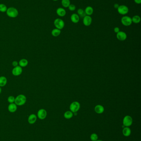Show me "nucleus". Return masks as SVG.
<instances>
[{"mask_svg":"<svg viewBox=\"0 0 141 141\" xmlns=\"http://www.w3.org/2000/svg\"><path fill=\"white\" fill-rule=\"evenodd\" d=\"M17 105L15 103H11L8 106V110L10 113H14L17 110Z\"/></svg>","mask_w":141,"mask_h":141,"instance_id":"obj_14","label":"nucleus"},{"mask_svg":"<svg viewBox=\"0 0 141 141\" xmlns=\"http://www.w3.org/2000/svg\"><path fill=\"white\" fill-rule=\"evenodd\" d=\"M77 15H79V18L80 17V18H83L86 15L84 11L81 8L78 9L77 11Z\"/></svg>","mask_w":141,"mask_h":141,"instance_id":"obj_25","label":"nucleus"},{"mask_svg":"<svg viewBox=\"0 0 141 141\" xmlns=\"http://www.w3.org/2000/svg\"><path fill=\"white\" fill-rule=\"evenodd\" d=\"M37 120V116L34 114H32L30 115L28 117V121L30 124H34Z\"/></svg>","mask_w":141,"mask_h":141,"instance_id":"obj_12","label":"nucleus"},{"mask_svg":"<svg viewBox=\"0 0 141 141\" xmlns=\"http://www.w3.org/2000/svg\"><path fill=\"white\" fill-rule=\"evenodd\" d=\"M118 12L120 14L122 15H126L129 12V8L125 5L119 6L117 9Z\"/></svg>","mask_w":141,"mask_h":141,"instance_id":"obj_6","label":"nucleus"},{"mask_svg":"<svg viewBox=\"0 0 141 141\" xmlns=\"http://www.w3.org/2000/svg\"><path fill=\"white\" fill-rule=\"evenodd\" d=\"M119 6V5L118 4H117V3H115V4L114 5V7H115V9H118V7Z\"/></svg>","mask_w":141,"mask_h":141,"instance_id":"obj_33","label":"nucleus"},{"mask_svg":"<svg viewBox=\"0 0 141 141\" xmlns=\"http://www.w3.org/2000/svg\"><path fill=\"white\" fill-rule=\"evenodd\" d=\"M94 110L96 113L101 114L103 113L104 111V108L103 107V106L101 105H98L96 106Z\"/></svg>","mask_w":141,"mask_h":141,"instance_id":"obj_16","label":"nucleus"},{"mask_svg":"<svg viewBox=\"0 0 141 141\" xmlns=\"http://www.w3.org/2000/svg\"><path fill=\"white\" fill-rule=\"evenodd\" d=\"M60 33H61L60 30L58 29L57 28L53 29L51 31L52 35L54 37H57L60 35Z\"/></svg>","mask_w":141,"mask_h":141,"instance_id":"obj_21","label":"nucleus"},{"mask_svg":"<svg viewBox=\"0 0 141 141\" xmlns=\"http://www.w3.org/2000/svg\"><path fill=\"white\" fill-rule=\"evenodd\" d=\"M61 4L64 7H68L69 6L70 4V0H62Z\"/></svg>","mask_w":141,"mask_h":141,"instance_id":"obj_24","label":"nucleus"},{"mask_svg":"<svg viewBox=\"0 0 141 141\" xmlns=\"http://www.w3.org/2000/svg\"><path fill=\"white\" fill-rule=\"evenodd\" d=\"M102 141V140H96V141Z\"/></svg>","mask_w":141,"mask_h":141,"instance_id":"obj_36","label":"nucleus"},{"mask_svg":"<svg viewBox=\"0 0 141 141\" xmlns=\"http://www.w3.org/2000/svg\"><path fill=\"white\" fill-rule=\"evenodd\" d=\"M98 136L97 135V134L95 133L91 134L90 136V139L92 141H96L98 140Z\"/></svg>","mask_w":141,"mask_h":141,"instance_id":"obj_27","label":"nucleus"},{"mask_svg":"<svg viewBox=\"0 0 141 141\" xmlns=\"http://www.w3.org/2000/svg\"><path fill=\"white\" fill-rule=\"evenodd\" d=\"M56 13L59 16L63 17L66 15V10L62 7H59L56 10Z\"/></svg>","mask_w":141,"mask_h":141,"instance_id":"obj_13","label":"nucleus"},{"mask_svg":"<svg viewBox=\"0 0 141 141\" xmlns=\"http://www.w3.org/2000/svg\"><path fill=\"white\" fill-rule=\"evenodd\" d=\"M15 98L13 96H10L7 98V101L9 103H13L15 102Z\"/></svg>","mask_w":141,"mask_h":141,"instance_id":"obj_28","label":"nucleus"},{"mask_svg":"<svg viewBox=\"0 0 141 141\" xmlns=\"http://www.w3.org/2000/svg\"><path fill=\"white\" fill-rule=\"evenodd\" d=\"M68 8H69V10L71 11H73L74 10H75L76 9V6L74 4H70L68 7Z\"/></svg>","mask_w":141,"mask_h":141,"instance_id":"obj_29","label":"nucleus"},{"mask_svg":"<svg viewBox=\"0 0 141 141\" xmlns=\"http://www.w3.org/2000/svg\"><path fill=\"white\" fill-rule=\"evenodd\" d=\"M92 19L90 16L86 15L83 18V23L85 26H89L91 25L92 23Z\"/></svg>","mask_w":141,"mask_h":141,"instance_id":"obj_10","label":"nucleus"},{"mask_svg":"<svg viewBox=\"0 0 141 141\" xmlns=\"http://www.w3.org/2000/svg\"><path fill=\"white\" fill-rule=\"evenodd\" d=\"M132 22L135 24L139 23L141 21V18L139 15H135L132 18Z\"/></svg>","mask_w":141,"mask_h":141,"instance_id":"obj_22","label":"nucleus"},{"mask_svg":"<svg viewBox=\"0 0 141 141\" xmlns=\"http://www.w3.org/2000/svg\"><path fill=\"white\" fill-rule=\"evenodd\" d=\"M122 133L125 137H128L131 135V129L128 127L123 128L122 130Z\"/></svg>","mask_w":141,"mask_h":141,"instance_id":"obj_18","label":"nucleus"},{"mask_svg":"<svg viewBox=\"0 0 141 141\" xmlns=\"http://www.w3.org/2000/svg\"><path fill=\"white\" fill-rule=\"evenodd\" d=\"M134 1L137 4H140L141 3V0H134Z\"/></svg>","mask_w":141,"mask_h":141,"instance_id":"obj_32","label":"nucleus"},{"mask_svg":"<svg viewBox=\"0 0 141 141\" xmlns=\"http://www.w3.org/2000/svg\"><path fill=\"white\" fill-rule=\"evenodd\" d=\"M7 83V79L6 77L1 76L0 77V87H4Z\"/></svg>","mask_w":141,"mask_h":141,"instance_id":"obj_19","label":"nucleus"},{"mask_svg":"<svg viewBox=\"0 0 141 141\" xmlns=\"http://www.w3.org/2000/svg\"><path fill=\"white\" fill-rule=\"evenodd\" d=\"M80 18L77 14H72L71 15L70 19L71 21L74 23H77L79 21Z\"/></svg>","mask_w":141,"mask_h":141,"instance_id":"obj_15","label":"nucleus"},{"mask_svg":"<svg viewBox=\"0 0 141 141\" xmlns=\"http://www.w3.org/2000/svg\"><path fill=\"white\" fill-rule=\"evenodd\" d=\"M1 87H0V93H1Z\"/></svg>","mask_w":141,"mask_h":141,"instance_id":"obj_34","label":"nucleus"},{"mask_svg":"<svg viewBox=\"0 0 141 141\" xmlns=\"http://www.w3.org/2000/svg\"><path fill=\"white\" fill-rule=\"evenodd\" d=\"M18 62L16 61H14L12 62V65L14 67H16V66H18Z\"/></svg>","mask_w":141,"mask_h":141,"instance_id":"obj_30","label":"nucleus"},{"mask_svg":"<svg viewBox=\"0 0 141 141\" xmlns=\"http://www.w3.org/2000/svg\"><path fill=\"white\" fill-rule=\"evenodd\" d=\"M121 22L124 26L126 27L131 25L132 23V18L128 16L122 17L121 19Z\"/></svg>","mask_w":141,"mask_h":141,"instance_id":"obj_3","label":"nucleus"},{"mask_svg":"<svg viewBox=\"0 0 141 141\" xmlns=\"http://www.w3.org/2000/svg\"><path fill=\"white\" fill-rule=\"evenodd\" d=\"M47 112L44 109H40L37 112V117L40 120H44L47 116Z\"/></svg>","mask_w":141,"mask_h":141,"instance_id":"obj_8","label":"nucleus"},{"mask_svg":"<svg viewBox=\"0 0 141 141\" xmlns=\"http://www.w3.org/2000/svg\"><path fill=\"white\" fill-rule=\"evenodd\" d=\"M114 32L115 33H118V32H119V31H120V29H119V27H115L114 28Z\"/></svg>","mask_w":141,"mask_h":141,"instance_id":"obj_31","label":"nucleus"},{"mask_svg":"<svg viewBox=\"0 0 141 141\" xmlns=\"http://www.w3.org/2000/svg\"><path fill=\"white\" fill-rule=\"evenodd\" d=\"M18 64L21 67H25L27 66L28 64V61L27 59H22L19 61Z\"/></svg>","mask_w":141,"mask_h":141,"instance_id":"obj_20","label":"nucleus"},{"mask_svg":"<svg viewBox=\"0 0 141 141\" xmlns=\"http://www.w3.org/2000/svg\"><path fill=\"white\" fill-rule=\"evenodd\" d=\"M73 113L71 111H67L65 112L64 114V117L66 119H70L71 118L73 117Z\"/></svg>","mask_w":141,"mask_h":141,"instance_id":"obj_23","label":"nucleus"},{"mask_svg":"<svg viewBox=\"0 0 141 141\" xmlns=\"http://www.w3.org/2000/svg\"><path fill=\"white\" fill-rule=\"evenodd\" d=\"M80 107L79 103L77 101H74L71 104L70 106V109L72 113H75L79 110Z\"/></svg>","mask_w":141,"mask_h":141,"instance_id":"obj_5","label":"nucleus"},{"mask_svg":"<svg viewBox=\"0 0 141 141\" xmlns=\"http://www.w3.org/2000/svg\"><path fill=\"white\" fill-rule=\"evenodd\" d=\"M74 113V115H75V116H77V112H75V113Z\"/></svg>","mask_w":141,"mask_h":141,"instance_id":"obj_35","label":"nucleus"},{"mask_svg":"<svg viewBox=\"0 0 141 141\" xmlns=\"http://www.w3.org/2000/svg\"><path fill=\"white\" fill-rule=\"evenodd\" d=\"M84 12H85L86 15L91 16V15H92L93 12H94V9L92 7H91V6H87L86 7Z\"/></svg>","mask_w":141,"mask_h":141,"instance_id":"obj_17","label":"nucleus"},{"mask_svg":"<svg viewBox=\"0 0 141 141\" xmlns=\"http://www.w3.org/2000/svg\"><path fill=\"white\" fill-rule=\"evenodd\" d=\"M26 98L25 95L22 94H19L15 98V102L17 106H22L26 102Z\"/></svg>","mask_w":141,"mask_h":141,"instance_id":"obj_1","label":"nucleus"},{"mask_svg":"<svg viewBox=\"0 0 141 141\" xmlns=\"http://www.w3.org/2000/svg\"><path fill=\"white\" fill-rule=\"evenodd\" d=\"M53 1H57L58 0H53Z\"/></svg>","mask_w":141,"mask_h":141,"instance_id":"obj_37","label":"nucleus"},{"mask_svg":"<svg viewBox=\"0 0 141 141\" xmlns=\"http://www.w3.org/2000/svg\"><path fill=\"white\" fill-rule=\"evenodd\" d=\"M6 12L7 16L10 18H16L18 15V11L15 7H9L7 8Z\"/></svg>","mask_w":141,"mask_h":141,"instance_id":"obj_2","label":"nucleus"},{"mask_svg":"<svg viewBox=\"0 0 141 141\" xmlns=\"http://www.w3.org/2000/svg\"><path fill=\"white\" fill-rule=\"evenodd\" d=\"M54 24L56 28L61 30L65 26V22L60 18H57L54 21Z\"/></svg>","mask_w":141,"mask_h":141,"instance_id":"obj_4","label":"nucleus"},{"mask_svg":"<svg viewBox=\"0 0 141 141\" xmlns=\"http://www.w3.org/2000/svg\"><path fill=\"white\" fill-rule=\"evenodd\" d=\"M132 119L131 116H126L124 118L123 120V124L125 127H128L131 126L132 123Z\"/></svg>","mask_w":141,"mask_h":141,"instance_id":"obj_7","label":"nucleus"},{"mask_svg":"<svg viewBox=\"0 0 141 141\" xmlns=\"http://www.w3.org/2000/svg\"><path fill=\"white\" fill-rule=\"evenodd\" d=\"M116 37L118 40L120 41H124L126 39L127 35L123 31H119V32L117 33Z\"/></svg>","mask_w":141,"mask_h":141,"instance_id":"obj_11","label":"nucleus"},{"mask_svg":"<svg viewBox=\"0 0 141 141\" xmlns=\"http://www.w3.org/2000/svg\"><path fill=\"white\" fill-rule=\"evenodd\" d=\"M7 7L5 4H0V12H4L7 10Z\"/></svg>","mask_w":141,"mask_h":141,"instance_id":"obj_26","label":"nucleus"},{"mask_svg":"<svg viewBox=\"0 0 141 141\" xmlns=\"http://www.w3.org/2000/svg\"><path fill=\"white\" fill-rule=\"evenodd\" d=\"M22 72V68L19 66L15 67L12 70V73L15 76H19Z\"/></svg>","mask_w":141,"mask_h":141,"instance_id":"obj_9","label":"nucleus"}]
</instances>
